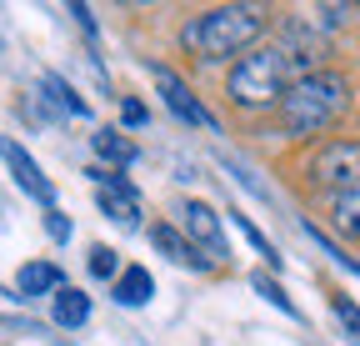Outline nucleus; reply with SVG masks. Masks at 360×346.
I'll list each match as a JSON object with an SVG mask.
<instances>
[{"label":"nucleus","mask_w":360,"mask_h":346,"mask_svg":"<svg viewBox=\"0 0 360 346\" xmlns=\"http://www.w3.org/2000/svg\"><path fill=\"white\" fill-rule=\"evenodd\" d=\"M180 226H186V236H191L195 246H205L210 256H231V246H225V226H220V216H215L205 201H186Z\"/></svg>","instance_id":"0eeeda50"},{"label":"nucleus","mask_w":360,"mask_h":346,"mask_svg":"<svg viewBox=\"0 0 360 346\" xmlns=\"http://www.w3.org/2000/svg\"><path fill=\"white\" fill-rule=\"evenodd\" d=\"M155 85H160V96H165V106L186 121V125H210V116L200 111V101L191 96V85L180 80L175 70H165V66H155Z\"/></svg>","instance_id":"1a4fd4ad"},{"label":"nucleus","mask_w":360,"mask_h":346,"mask_svg":"<svg viewBox=\"0 0 360 346\" xmlns=\"http://www.w3.org/2000/svg\"><path fill=\"white\" fill-rule=\"evenodd\" d=\"M90 146H96V156H101V161H110V166H135V161H141V146L125 141L120 131H101V136H90Z\"/></svg>","instance_id":"ddd939ff"},{"label":"nucleus","mask_w":360,"mask_h":346,"mask_svg":"<svg viewBox=\"0 0 360 346\" xmlns=\"http://www.w3.org/2000/svg\"><path fill=\"white\" fill-rule=\"evenodd\" d=\"M51 316H56V326H65V331H80V326L90 321V296H80L75 286L56 291V307H51Z\"/></svg>","instance_id":"9b49d317"},{"label":"nucleus","mask_w":360,"mask_h":346,"mask_svg":"<svg viewBox=\"0 0 360 346\" xmlns=\"http://www.w3.org/2000/svg\"><path fill=\"white\" fill-rule=\"evenodd\" d=\"M335 316H340V321H345V326H350V331L360 336V307H350L345 296H335Z\"/></svg>","instance_id":"4be33fe9"},{"label":"nucleus","mask_w":360,"mask_h":346,"mask_svg":"<svg viewBox=\"0 0 360 346\" xmlns=\"http://www.w3.org/2000/svg\"><path fill=\"white\" fill-rule=\"evenodd\" d=\"M85 176L101 186V191H96V201H101V211L110 216L115 226H125V231H130L135 221H141V196H135V186H130L125 176H115V171H85Z\"/></svg>","instance_id":"39448f33"},{"label":"nucleus","mask_w":360,"mask_h":346,"mask_svg":"<svg viewBox=\"0 0 360 346\" xmlns=\"http://www.w3.org/2000/svg\"><path fill=\"white\" fill-rule=\"evenodd\" d=\"M345 111H350V80L340 70H310L281 101V131L285 136H315L326 125H335Z\"/></svg>","instance_id":"f03ea898"},{"label":"nucleus","mask_w":360,"mask_h":346,"mask_svg":"<svg viewBox=\"0 0 360 346\" xmlns=\"http://www.w3.org/2000/svg\"><path fill=\"white\" fill-rule=\"evenodd\" d=\"M330 221H335V231H340V236L360 241V191L335 196V206H330Z\"/></svg>","instance_id":"4468645a"},{"label":"nucleus","mask_w":360,"mask_h":346,"mask_svg":"<svg viewBox=\"0 0 360 346\" xmlns=\"http://www.w3.org/2000/svg\"><path fill=\"white\" fill-rule=\"evenodd\" d=\"M90 276L115 286V281L125 276V266H120V251H110V246H90Z\"/></svg>","instance_id":"2eb2a0df"},{"label":"nucleus","mask_w":360,"mask_h":346,"mask_svg":"<svg viewBox=\"0 0 360 346\" xmlns=\"http://www.w3.org/2000/svg\"><path fill=\"white\" fill-rule=\"evenodd\" d=\"M225 216H236L240 236H245V241H250V246H255V251L265 256V266H281V251H276V246L265 241V231H255V221H250V216H240V211H225Z\"/></svg>","instance_id":"f3484780"},{"label":"nucleus","mask_w":360,"mask_h":346,"mask_svg":"<svg viewBox=\"0 0 360 346\" xmlns=\"http://www.w3.org/2000/svg\"><path fill=\"white\" fill-rule=\"evenodd\" d=\"M51 291H65V271L56 266V261H30L25 271H20V296L30 301V296H51Z\"/></svg>","instance_id":"9d476101"},{"label":"nucleus","mask_w":360,"mask_h":346,"mask_svg":"<svg viewBox=\"0 0 360 346\" xmlns=\"http://www.w3.org/2000/svg\"><path fill=\"white\" fill-rule=\"evenodd\" d=\"M70 16L80 20V30H96V20H90V11H85V6H70Z\"/></svg>","instance_id":"5701e85b"},{"label":"nucleus","mask_w":360,"mask_h":346,"mask_svg":"<svg viewBox=\"0 0 360 346\" xmlns=\"http://www.w3.org/2000/svg\"><path fill=\"white\" fill-rule=\"evenodd\" d=\"M120 121L130 125V131H141V125H146V106L141 101H120Z\"/></svg>","instance_id":"412c9836"},{"label":"nucleus","mask_w":360,"mask_h":346,"mask_svg":"<svg viewBox=\"0 0 360 346\" xmlns=\"http://www.w3.org/2000/svg\"><path fill=\"white\" fill-rule=\"evenodd\" d=\"M150 246L165 256V261L191 266V271H210V266H215L210 256H200V246H195L191 236H180V231H175V226H165V221H155V226H150Z\"/></svg>","instance_id":"6e6552de"},{"label":"nucleus","mask_w":360,"mask_h":346,"mask_svg":"<svg viewBox=\"0 0 360 346\" xmlns=\"http://www.w3.org/2000/svg\"><path fill=\"white\" fill-rule=\"evenodd\" d=\"M310 61H321V56H310L300 46H260V51H250V56H240L231 66L225 91H231V101L245 106V111L281 106L295 85L310 75Z\"/></svg>","instance_id":"f257e3e1"},{"label":"nucleus","mask_w":360,"mask_h":346,"mask_svg":"<svg viewBox=\"0 0 360 346\" xmlns=\"http://www.w3.org/2000/svg\"><path fill=\"white\" fill-rule=\"evenodd\" d=\"M260 30H265V16L255 6H215L180 30V46L200 61H225V56L250 51L260 40Z\"/></svg>","instance_id":"7ed1b4c3"},{"label":"nucleus","mask_w":360,"mask_h":346,"mask_svg":"<svg viewBox=\"0 0 360 346\" xmlns=\"http://www.w3.org/2000/svg\"><path fill=\"white\" fill-rule=\"evenodd\" d=\"M310 186L350 196L360 191V141H330L310 156Z\"/></svg>","instance_id":"20e7f679"},{"label":"nucleus","mask_w":360,"mask_h":346,"mask_svg":"<svg viewBox=\"0 0 360 346\" xmlns=\"http://www.w3.org/2000/svg\"><path fill=\"white\" fill-rule=\"evenodd\" d=\"M150 291H155V281H150V271H146V266H125V276L110 286V296L120 301V307H146Z\"/></svg>","instance_id":"f8f14e48"},{"label":"nucleus","mask_w":360,"mask_h":346,"mask_svg":"<svg viewBox=\"0 0 360 346\" xmlns=\"http://www.w3.org/2000/svg\"><path fill=\"white\" fill-rule=\"evenodd\" d=\"M250 286H255V291H260V296H265L276 311H285V316H300V307H295V301L285 296V286H281V281H270L265 271H255V276H250Z\"/></svg>","instance_id":"dca6fc26"},{"label":"nucleus","mask_w":360,"mask_h":346,"mask_svg":"<svg viewBox=\"0 0 360 346\" xmlns=\"http://www.w3.org/2000/svg\"><path fill=\"white\" fill-rule=\"evenodd\" d=\"M6 166H11V176H15V186L25 191V196H35L45 211H56V186L40 176V166H35V156L20 146V141H6Z\"/></svg>","instance_id":"423d86ee"},{"label":"nucleus","mask_w":360,"mask_h":346,"mask_svg":"<svg viewBox=\"0 0 360 346\" xmlns=\"http://www.w3.org/2000/svg\"><path fill=\"white\" fill-rule=\"evenodd\" d=\"M70 216H60V211H45V236H51V241H70Z\"/></svg>","instance_id":"aec40b11"},{"label":"nucleus","mask_w":360,"mask_h":346,"mask_svg":"<svg viewBox=\"0 0 360 346\" xmlns=\"http://www.w3.org/2000/svg\"><path fill=\"white\" fill-rule=\"evenodd\" d=\"M305 236H310V241H315V246H321V251H326V256H330V261H335V266H345V271H350V276H360V261H350V256H345V251H340V246H330V241H326V236H321V231H315V226H305Z\"/></svg>","instance_id":"6ab92c4d"},{"label":"nucleus","mask_w":360,"mask_h":346,"mask_svg":"<svg viewBox=\"0 0 360 346\" xmlns=\"http://www.w3.org/2000/svg\"><path fill=\"white\" fill-rule=\"evenodd\" d=\"M40 85H45V96H51V101H56V106H65V111H70V116H90V106H85V101H80V96H75V91H70V85H65V80H60V75H45V80H40Z\"/></svg>","instance_id":"a211bd4d"}]
</instances>
